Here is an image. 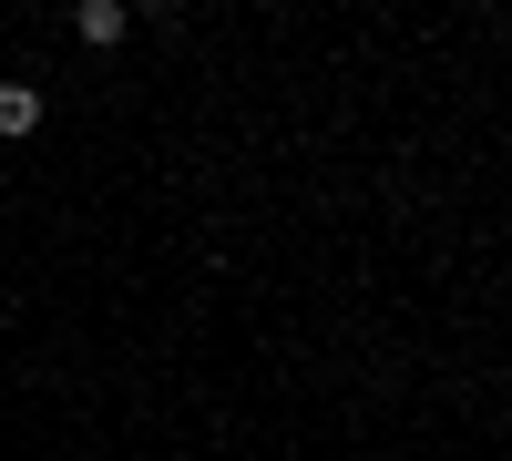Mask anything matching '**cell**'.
<instances>
[{"label": "cell", "instance_id": "6da1fadb", "mask_svg": "<svg viewBox=\"0 0 512 461\" xmlns=\"http://www.w3.org/2000/svg\"><path fill=\"white\" fill-rule=\"evenodd\" d=\"M72 31L93 41V52H113V41L134 31V11H123V0H82V11H72Z\"/></svg>", "mask_w": 512, "mask_h": 461}, {"label": "cell", "instance_id": "7a4b0ae2", "mask_svg": "<svg viewBox=\"0 0 512 461\" xmlns=\"http://www.w3.org/2000/svg\"><path fill=\"white\" fill-rule=\"evenodd\" d=\"M31 123H41V93L31 82H0V144H21Z\"/></svg>", "mask_w": 512, "mask_h": 461}]
</instances>
